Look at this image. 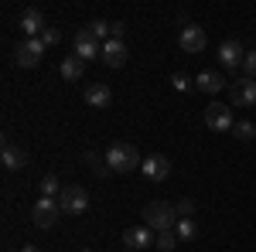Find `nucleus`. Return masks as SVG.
<instances>
[{
	"instance_id": "obj_1",
	"label": "nucleus",
	"mask_w": 256,
	"mask_h": 252,
	"mask_svg": "<svg viewBox=\"0 0 256 252\" xmlns=\"http://www.w3.org/2000/svg\"><path fill=\"white\" fill-rule=\"evenodd\" d=\"M178 208L174 205H168V201H147L144 205V225L150 229V232H171L178 225Z\"/></svg>"
},
{
	"instance_id": "obj_2",
	"label": "nucleus",
	"mask_w": 256,
	"mask_h": 252,
	"mask_svg": "<svg viewBox=\"0 0 256 252\" xmlns=\"http://www.w3.org/2000/svg\"><path fill=\"white\" fill-rule=\"evenodd\" d=\"M140 154L134 143H113L110 150H106V167L113 171V174H130V171H140Z\"/></svg>"
},
{
	"instance_id": "obj_3",
	"label": "nucleus",
	"mask_w": 256,
	"mask_h": 252,
	"mask_svg": "<svg viewBox=\"0 0 256 252\" xmlns=\"http://www.w3.org/2000/svg\"><path fill=\"white\" fill-rule=\"evenodd\" d=\"M58 215H62L58 198H44V194H41L38 201H34V208H31V218H34L38 229H52L58 222Z\"/></svg>"
},
{
	"instance_id": "obj_4",
	"label": "nucleus",
	"mask_w": 256,
	"mask_h": 252,
	"mask_svg": "<svg viewBox=\"0 0 256 252\" xmlns=\"http://www.w3.org/2000/svg\"><path fill=\"white\" fill-rule=\"evenodd\" d=\"M44 48H48V44L41 38H24L18 44V51H14V58H18L20 68H34V65L44 58Z\"/></svg>"
},
{
	"instance_id": "obj_5",
	"label": "nucleus",
	"mask_w": 256,
	"mask_h": 252,
	"mask_svg": "<svg viewBox=\"0 0 256 252\" xmlns=\"http://www.w3.org/2000/svg\"><path fill=\"white\" fill-rule=\"evenodd\" d=\"M58 205H62L65 215H82L89 208V191L79 188V184H72V188H65V191L58 194Z\"/></svg>"
},
{
	"instance_id": "obj_6",
	"label": "nucleus",
	"mask_w": 256,
	"mask_h": 252,
	"mask_svg": "<svg viewBox=\"0 0 256 252\" xmlns=\"http://www.w3.org/2000/svg\"><path fill=\"white\" fill-rule=\"evenodd\" d=\"M72 55L82 58V61H96V58H102V44L82 27L79 34H76V41H72Z\"/></svg>"
},
{
	"instance_id": "obj_7",
	"label": "nucleus",
	"mask_w": 256,
	"mask_h": 252,
	"mask_svg": "<svg viewBox=\"0 0 256 252\" xmlns=\"http://www.w3.org/2000/svg\"><path fill=\"white\" fill-rule=\"evenodd\" d=\"M205 126H208V130H216V133H226V130H232V126H236V119H232V109H229V106H222V102H212V106L205 109Z\"/></svg>"
},
{
	"instance_id": "obj_8",
	"label": "nucleus",
	"mask_w": 256,
	"mask_h": 252,
	"mask_svg": "<svg viewBox=\"0 0 256 252\" xmlns=\"http://www.w3.org/2000/svg\"><path fill=\"white\" fill-rule=\"evenodd\" d=\"M178 44H181L184 51H192V55L205 51V44H208L205 27H198V24H184V27H181V34H178Z\"/></svg>"
},
{
	"instance_id": "obj_9",
	"label": "nucleus",
	"mask_w": 256,
	"mask_h": 252,
	"mask_svg": "<svg viewBox=\"0 0 256 252\" xmlns=\"http://www.w3.org/2000/svg\"><path fill=\"white\" fill-rule=\"evenodd\" d=\"M18 24H20V34H28V38H41V34L48 31V20H44V14H41L38 7L24 10Z\"/></svg>"
},
{
	"instance_id": "obj_10",
	"label": "nucleus",
	"mask_w": 256,
	"mask_h": 252,
	"mask_svg": "<svg viewBox=\"0 0 256 252\" xmlns=\"http://www.w3.org/2000/svg\"><path fill=\"white\" fill-rule=\"evenodd\" d=\"M130 61V48H126V41H106L102 44V65H110V68H123Z\"/></svg>"
},
{
	"instance_id": "obj_11",
	"label": "nucleus",
	"mask_w": 256,
	"mask_h": 252,
	"mask_svg": "<svg viewBox=\"0 0 256 252\" xmlns=\"http://www.w3.org/2000/svg\"><path fill=\"white\" fill-rule=\"evenodd\" d=\"M154 239H158V232H150L147 225H130L126 232H123V246H130V249H150L154 246Z\"/></svg>"
},
{
	"instance_id": "obj_12",
	"label": "nucleus",
	"mask_w": 256,
	"mask_h": 252,
	"mask_svg": "<svg viewBox=\"0 0 256 252\" xmlns=\"http://www.w3.org/2000/svg\"><path fill=\"white\" fill-rule=\"evenodd\" d=\"M229 96H232V102L236 106H256V78H239V82H232L229 85Z\"/></svg>"
},
{
	"instance_id": "obj_13",
	"label": "nucleus",
	"mask_w": 256,
	"mask_h": 252,
	"mask_svg": "<svg viewBox=\"0 0 256 252\" xmlns=\"http://www.w3.org/2000/svg\"><path fill=\"white\" fill-rule=\"evenodd\" d=\"M140 174L147 177V181H164V177L171 174V160H168V157H160V154L147 157V160L140 164Z\"/></svg>"
},
{
	"instance_id": "obj_14",
	"label": "nucleus",
	"mask_w": 256,
	"mask_h": 252,
	"mask_svg": "<svg viewBox=\"0 0 256 252\" xmlns=\"http://www.w3.org/2000/svg\"><path fill=\"white\" fill-rule=\"evenodd\" d=\"M242 58H246V51H242V44H239V41L229 38V41H222V44H218V61H222L226 68H239Z\"/></svg>"
},
{
	"instance_id": "obj_15",
	"label": "nucleus",
	"mask_w": 256,
	"mask_h": 252,
	"mask_svg": "<svg viewBox=\"0 0 256 252\" xmlns=\"http://www.w3.org/2000/svg\"><path fill=\"white\" fill-rule=\"evenodd\" d=\"M86 102H89L92 109H106V106L113 102V92H110V85H102V82L89 85V89H86Z\"/></svg>"
},
{
	"instance_id": "obj_16",
	"label": "nucleus",
	"mask_w": 256,
	"mask_h": 252,
	"mask_svg": "<svg viewBox=\"0 0 256 252\" xmlns=\"http://www.w3.org/2000/svg\"><path fill=\"white\" fill-rule=\"evenodd\" d=\"M58 72H62V78H65V82H79V78L86 75V61L76 58V55H68V58L58 65Z\"/></svg>"
},
{
	"instance_id": "obj_17",
	"label": "nucleus",
	"mask_w": 256,
	"mask_h": 252,
	"mask_svg": "<svg viewBox=\"0 0 256 252\" xmlns=\"http://www.w3.org/2000/svg\"><path fill=\"white\" fill-rule=\"evenodd\" d=\"M195 85L202 89V92H208V96H212V92H222V89H226L229 82L218 75V72H202V75L195 78Z\"/></svg>"
},
{
	"instance_id": "obj_18",
	"label": "nucleus",
	"mask_w": 256,
	"mask_h": 252,
	"mask_svg": "<svg viewBox=\"0 0 256 252\" xmlns=\"http://www.w3.org/2000/svg\"><path fill=\"white\" fill-rule=\"evenodd\" d=\"M0 160H4V167H7V171H18V167H24V164H28V154L7 143V147H4V154H0Z\"/></svg>"
},
{
	"instance_id": "obj_19",
	"label": "nucleus",
	"mask_w": 256,
	"mask_h": 252,
	"mask_svg": "<svg viewBox=\"0 0 256 252\" xmlns=\"http://www.w3.org/2000/svg\"><path fill=\"white\" fill-rule=\"evenodd\" d=\"M174 235H178V242H192V239H198V225H195V218H178Z\"/></svg>"
},
{
	"instance_id": "obj_20",
	"label": "nucleus",
	"mask_w": 256,
	"mask_h": 252,
	"mask_svg": "<svg viewBox=\"0 0 256 252\" xmlns=\"http://www.w3.org/2000/svg\"><path fill=\"white\" fill-rule=\"evenodd\" d=\"M86 31H89V34H92L99 44H106V41L113 38V24H106V20H92V24H89Z\"/></svg>"
},
{
	"instance_id": "obj_21",
	"label": "nucleus",
	"mask_w": 256,
	"mask_h": 252,
	"mask_svg": "<svg viewBox=\"0 0 256 252\" xmlns=\"http://www.w3.org/2000/svg\"><path fill=\"white\" fill-rule=\"evenodd\" d=\"M154 246H158L160 252H174V249H178V235H174V229H171V232H158Z\"/></svg>"
},
{
	"instance_id": "obj_22",
	"label": "nucleus",
	"mask_w": 256,
	"mask_h": 252,
	"mask_svg": "<svg viewBox=\"0 0 256 252\" xmlns=\"http://www.w3.org/2000/svg\"><path fill=\"white\" fill-rule=\"evenodd\" d=\"M41 191H44V198H55V194H62V191H58V177H55V174H44V177H41Z\"/></svg>"
},
{
	"instance_id": "obj_23",
	"label": "nucleus",
	"mask_w": 256,
	"mask_h": 252,
	"mask_svg": "<svg viewBox=\"0 0 256 252\" xmlns=\"http://www.w3.org/2000/svg\"><path fill=\"white\" fill-rule=\"evenodd\" d=\"M232 133H236L239 140H253V136H256V126H253V123H246V119H239L236 126H232Z\"/></svg>"
},
{
	"instance_id": "obj_24",
	"label": "nucleus",
	"mask_w": 256,
	"mask_h": 252,
	"mask_svg": "<svg viewBox=\"0 0 256 252\" xmlns=\"http://www.w3.org/2000/svg\"><path fill=\"white\" fill-rule=\"evenodd\" d=\"M242 72H246V78H256V51H246V58H242Z\"/></svg>"
},
{
	"instance_id": "obj_25",
	"label": "nucleus",
	"mask_w": 256,
	"mask_h": 252,
	"mask_svg": "<svg viewBox=\"0 0 256 252\" xmlns=\"http://www.w3.org/2000/svg\"><path fill=\"white\" fill-rule=\"evenodd\" d=\"M171 85H174L178 92H188V89H192V78L181 75V72H174V75H171Z\"/></svg>"
},
{
	"instance_id": "obj_26",
	"label": "nucleus",
	"mask_w": 256,
	"mask_h": 252,
	"mask_svg": "<svg viewBox=\"0 0 256 252\" xmlns=\"http://www.w3.org/2000/svg\"><path fill=\"white\" fill-rule=\"evenodd\" d=\"M178 215H181V218H192V215H195V201H192V198H181V201H178Z\"/></svg>"
},
{
	"instance_id": "obj_27",
	"label": "nucleus",
	"mask_w": 256,
	"mask_h": 252,
	"mask_svg": "<svg viewBox=\"0 0 256 252\" xmlns=\"http://www.w3.org/2000/svg\"><path fill=\"white\" fill-rule=\"evenodd\" d=\"M58 27H48V31H44V34H41V41H44V44H58Z\"/></svg>"
},
{
	"instance_id": "obj_28",
	"label": "nucleus",
	"mask_w": 256,
	"mask_h": 252,
	"mask_svg": "<svg viewBox=\"0 0 256 252\" xmlns=\"http://www.w3.org/2000/svg\"><path fill=\"white\" fill-rule=\"evenodd\" d=\"M20 252H41L38 246H20Z\"/></svg>"
},
{
	"instance_id": "obj_29",
	"label": "nucleus",
	"mask_w": 256,
	"mask_h": 252,
	"mask_svg": "<svg viewBox=\"0 0 256 252\" xmlns=\"http://www.w3.org/2000/svg\"><path fill=\"white\" fill-rule=\"evenodd\" d=\"M82 252H92V249H82Z\"/></svg>"
},
{
	"instance_id": "obj_30",
	"label": "nucleus",
	"mask_w": 256,
	"mask_h": 252,
	"mask_svg": "<svg viewBox=\"0 0 256 252\" xmlns=\"http://www.w3.org/2000/svg\"><path fill=\"white\" fill-rule=\"evenodd\" d=\"M126 252H134V249H126Z\"/></svg>"
}]
</instances>
